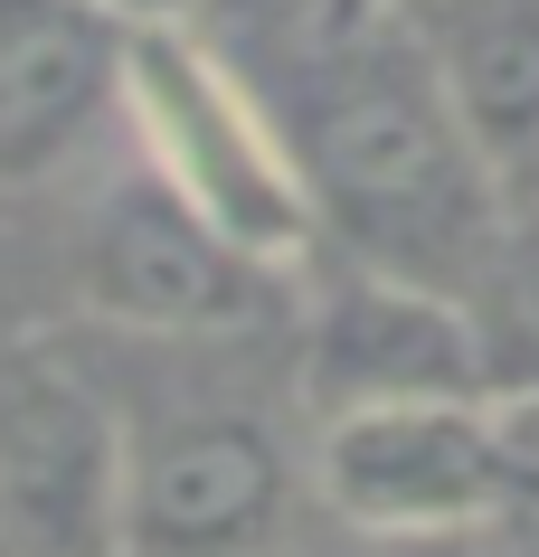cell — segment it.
<instances>
[{"mask_svg":"<svg viewBox=\"0 0 539 557\" xmlns=\"http://www.w3.org/2000/svg\"><path fill=\"white\" fill-rule=\"evenodd\" d=\"M294 171L322 218V256L379 264L407 284H464L511 189L474 151L445 76L407 10L379 0H303L284 29V76L266 86Z\"/></svg>","mask_w":539,"mask_h":557,"instance_id":"cell-1","label":"cell"},{"mask_svg":"<svg viewBox=\"0 0 539 557\" xmlns=\"http://www.w3.org/2000/svg\"><path fill=\"white\" fill-rule=\"evenodd\" d=\"M123 133L180 208H199L246 264L303 274L322 256V218L294 171V143L274 123L266 86L199 29L123 38Z\"/></svg>","mask_w":539,"mask_h":557,"instance_id":"cell-2","label":"cell"},{"mask_svg":"<svg viewBox=\"0 0 539 557\" xmlns=\"http://www.w3.org/2000/svg\"><path fill=\"white\" fill-rule=\"evenodd\" d=\"M313 500L369 548H454L492 539L502 510L530 492L520 416L492 397H407V407L313 416L303 435Z\"/></svg>","mask_w":539,"mask_h":557,"instance_id":"cell-3","label":"cell"},{"mask_svg":"<svg viewBox=\"0 0 539 557\" xmlns=\"http://www.w3.org/2000/svg\"><path fill=\"white\" fill-rule=\"evenodd\" d=\"M313 463L256 397L171 387L133 407L123 397V500L114 557H266L294 529Z\"/></svg>","mask_w":539,"mask_h":557,"instance_id":"cell-4","label":"cell"},{"mask_svg":"<svg viewBox=\"0 0 539 557\" xmlns=\"http://www.w3.org/2000/svg\"><path fill=\"white\" fill-rule=\"evenodd\" d=\"M123 387L86 359L0 350V557H114Z\"/></svg>","mask_w":539,"mask_h":557,"instance_id":"cell-5","label":"cell"},{"mask_svg":"<svg viewBox=\"0 0 539 557\" xmlns=\"http://www.w3.org/2000/svg\"><path fill=\"white\" fill-rule=\"evenodd\" d=\"M76 284L86 312L114 322L123 341H228L266 312V264H246L228 236L180 208L161 180L133 161L123 180H105L76 236Z\"/></svg>","mask_w":539,"mask_h":557,"instance_id":"cell-6","label":"cell"},{"mask_svg":"<svg viewBox=\"0 0 539 557\" xmlns=\"http://www.w3.org/2000/svg\"><path fill=\"white\" fill-rule=\"evenodd\" d=\"M294 379L313 416L407 407V397H482L474 322L445 284H407L351 256L303 264V341Z\"/></svg>","mask_w":539,"mask_h":557,"instance_id":"cell-7","label":"cell"},{"mask_svg":"<svg viewBox=\"0 0 539 557\" xmlns=\"http://www.w3.org/2000/svg\"><path fill=\"white\" fill-rule=\"evenodd\" d=\"M123 123V38L86 0H0V189H38Z\"/></svg>","mask_w":539,"mask_h":557,"instance_id":"cell-8","label":"cell"},{"mask_svg":"<svg viewBox=\"0 0 539 557\" xmlns=\"http://www.w3.org/2000/svg\"><path fill=\"white\" fill-rule=\"evenodd\" d=\"M407 20L492 180L511 199L520 180L539 189V0H417Z\"/></svg>","mask_w":539,"mask_h":557,"instance_id":"cell-9","label":"cell"},{"mask_svg":"<svg viewBox=\"0 0 539 557\" xmlns=\"http://www.w3.org/2000/svg\"><path fill=\"white\" fill-rule=\"evenodd\" d=\"M464 322H474V359H482V397L492 407H539V189L502 208V227L482 236V256L464 264Z\"/></svg>","mask_w":539,"mask_h":557,"instance_id":"cell-10","label":"cell"},{"mask_svg":"<svg viewBox=\"0 0 539 557\" xmlns=\"http://www.w3.org/2000/svg\"><path fill=\"white\" fill-rule=\"evenodd\" d=\"M86 10L114 38H180V29H199L218 0H86Z\"/></svg>","mask_w":539,"mask_h":557,"instance_id":"cell-11","label":"cell"},{"mask_svg":"<svg viewBox=\"0 0 539 557\" xmlns=\"http://www.w3.org/2000/svg\"><path fill=\"white\" fill-rule=\"evenodd\" d=\"M482 557H539V472H530V492L502 510V529L482 539Z\"/></svg>","mask_w":539,"mask_h":557,"instance_id":"cell-12","label":"cell"},{"mask_svg":"<svg viewBox=\"0 0 539 557\" xmlns=\"http://www.w3.org/2000/svg\"><path fill=\"white\" fill-rule=\"evenodd\" d=\"M369 557H482V539H454V548H369Z\"/></svg>","mask_w":539,"mask_h":557,"instance_id":"cell-13","label":"cell"},{"mask_svg":"<svg viewBox=\"0 0 539 557\" xmlns=\"http://www.w3.org/2000/svg\"><path fill=\"white\" fill-rule=\"evenodd\" d=\"M520 444H530V463H539V407H520Z\"/></svg>","mask_w":539,"mask_h":557,"instance_id":"cell-14","label":"cell"},{"mask_svg":"<svg viewBox=\"0 0 539 557\" xmlns=\"http://www.w3.org/2000/svg\"><path fill=\"white\" fill-rule=\"evenodd\" d=\"M379 10H417V0H379Z\"/></svg>","mask_w":539,"mask_h":557,"instance_id":"cell-15","label":"cell"}]
</instances>
